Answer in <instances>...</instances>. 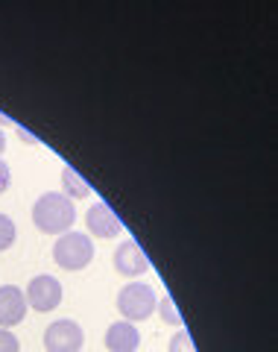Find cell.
Masks as SVG:
<instances>
[{
    "instance_id": "obj_1",
    "label": "cell",
    "mask_w": 278,
    "mask_h": 352,
    "mask_svg": "<svg viewBox=\"0 0 278 352\" xmlns=\"http://www.w3.org/2000/svg\"><path fill=\"white\" fill-rule=\"evenodd\" d=\"M32 223L44 235H65L76 223V206L62 191H47L32 206Z\"/></svg>"
},
{
    "instance_id": "obj_2",
    "label": "cell",
    "mask_w": 278,
    "mask_h": 352,
    "mask_svg": "<svg viewBox=\"0 0 278 352\" xmlns=\"http://www.w3.org/2000/svg\"><path fill=\"white\" fill-rule=\"evenodd\" d=\"M94 258V244H91V238L82 235V232H65L59 235V241H56V247H53V261L59 264L62 270H82L88 267Z\"/></svg>"
},
{
    "instance_id": "obj_3",
    "label": "cell",
    "mask_w": 278,
    "mask_h": 352,
    "mask_svg": "<svg viewBox=\"0 0 278 352\" xmlns=\"http://www.w3.org/2000/svg\"><path fill=\"white\" fill-rule=\"evenodd\" d=\"M155 305H159V296H155V291L143 282H129L126 288H120V294H117V311L126 323L147 320V317L155 311Z\"/></svg>"
},
{
    "instance_id": "obj_4",
    "label": "cell",
    "mask_w": 278,
    "mask_h": 352,
    "mask_svg": "<svg viewBox=\"0 0 278 352\" xmlns=\"http://www.w3.org/2000/svg\"><path fill=\"white\" fill-rule=\"evenodd\" d=\"M24 300L30 308H36V311H53V308H59L62 302V282L50 276V273H41V276L30 279L27 291H24Z\"/></svg>"
},
{
    "instance_id": "obj_5",
    "label": "cell",
    "mask_w": 278,
    "mask_h": 352,
    "mask_svg": "<svg viewBox=\"0 0 278 352\" xmlns=\"http://www.w3.org/2000/svg\"><path fill=\"white\" fill-rule=\"evenodd\" d=\"M82 344H85V332L76 320H56L44 332L47 352H80Z\"/></svg>"
},
{
    "instance_id": "obj_6",
    "label": "cell",
    "mask_w": 278,
    "mask_h": 352,
    "mask_svg": "<svg viewBox=\"0 0 278 352\" xmlns=\"http://www.w3.org/2000/svg\"><path fill=\"white\" fill-rule=\"evenodd\" d=\"M85 223H88V232L97 235V238H117L120 232H124V223H120V217L111 212V208L103 200L88 208Z\"/></svg>"
},
{
    "instance_id": "obj_7",
    "label": "cell",
    "mask_w": 278,
    "mask_h": 352,
    "mask_svg": "<svg viewBox=\"0 0 278 352\" xmlns=\"http://www.w3.org/2000/svg\"><path fill=\"white\" fill-rule=\"evenodd\" d=\"M27 317V300L24 291L15 285H3L0 288V329H12Z\"/></svg>"
},
{
    "instance_id": "obj_8",
    "label": "cell",
    "mask_w": 278,
    "mask_h": 352,
    "mask_svg": "<svg viewBox=\"0 0 278 352\" xmlns=\"http://www.w3.org/2000/svg\"><path fill=\"white\" fill-rule=\"evenodd\" d=\"M115 270L120 276H141V273L150 270V258L143 256V250L129 238L115 250Z\"/></svg>"
},
{
    "instance_id": "obj_9",
    "label": "cell",
    "mask_w": 278,
    "mask_h": 352,
    "mask_svg": "<svg viewBox=\"0 0 278 352\" xmlns=\"http://www.w3.org/2000/svg\"><path fill=\"white\" fill-rule=\"evenodd\" d=\"M106 346H108V352H135L141 346V332L135 329V323L117 320V323L108 326Z\"/></svg>"
},
{
    "instance_id": "obj_10",
    "label": "cell",
    "mask_w": 278,
    "mask_h": 352,
    "mask_svg": "<svg viewBox=\"0 0 278 352\" xmlns=\"http://www.w3.org/2000/svg\"><path fill=\"white\" fill-rule=\"evenodd\" d=\"M62 185H65V197L68 200H85V197H91V185H88L80 173H76L71 164H65L62 168Z\"/></svg>"
},
{
    "instance_id": "obj_11",
    "label": "cell",
    "mask_w": 278,
    "mask_h": 352,
    "mask_svg": "<svg viewBox=\"0 0 278 352\" xmlns=\"http://www.w3.org/2000/svg\"><path fill=\"white\" fill-rule=\"evenodd\" d=\"M15 220L9 217V214H0V252L9 250L15 244Z\"/></svg>"
},
{
    "instance_id": "obj_12",
    "label": "cell",
    "mask_w": 278,
    "mask_h": 352,
    "mask_svg": "<svg viewBox=\"0 0 278 352\" xmlns=\"http://www.w3.org/2000/svg\"><path fill=\"white\" fill-rule=\"evenodd\" d=\"M161 311V320L170 323V326H182V314L179 308H176V302L170 300V296H164V300H159V305H155Z\"/></svg>"
},
{
    "instance_id": "obj_13",
    "label": "cell",
    "mask_w": 278,
    "mask_h": 352,
    "mask_svg": "<svg viewBox=\"0 0 278 352\" xmlns=\"http://www.w3.org/2000/svg\"><path fill=\"white\" fill-rule=\"evenodd\" d=\"M167 352H196L191 332H187V329H179V335L170 340V349H167Z\"/></svg>"
},
{
    "instance_id": "obj_14",
    "label": "cell",
    "mask_w": 278,
    "mask_h": 352,
    "mask_svg": "<svg viewBox=\"0 0 278 352\" xmlns=\"http://www.w3.org/2000/svg\"><path fill=\"white\" fill-rule=\"evenodd\" d=\"M0 352H21L18 338L9 329H0Z\"/></svg>"
},
{
    "instance_id": "obj_15",
    "label": "cell",
    "mask_w": 278,
    "mask_h": 352,
    "mask_svg": "<svg viewBox=\"0 0 278 352\" xmlns=\"http://www.w3.org/2000/svg\"><path fill=\"white\" fill-rule=\"evenodd\" d=\"M9 185H12V170H9V164L0 159V194H6Z\"/></svg>"
},
{
    "instance_id": "obj_16",
    "label": "cell",
    "mask_w": 278,
    "mask_h": 352,
    "mask_svg": "<svg viewBox=\"0 0 278 352\" xmlns=\"http://www.w3.org/2000/svg\"><path fill=\"white\" fill-rule=\"evenodd\" d=\"M6 150V135H3V129H0V153Z\"/></svg>"
}]
</instances>
